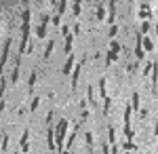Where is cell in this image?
Instances as JSON below:
<instances>
[{"label":"cell","mask_w":158,"mask_h":154,"mask_svg":"<svg viewBox=\"0 0 158 154\" xmlns=\"http://www.w3.org/2000/svg\"><path fill=\"white\" fill-rule=\"evenodd\" d=\"M65 131H67V120L61 118L59 125H57V129H55V139H57L55 150H57V152H63V137H65Z\"/></svg>","instance_id":"cell-1"},{"label":"cell","mask_w":158,"mask_h":154,"mask_svg":"<svg viewBox=\"0 0 158 154\" xmlns=\"http://www.w3.org/2000/svg\"><path fill=\"white\" fill-rule=\"evenodd\" d=\"M72 42H74V36H72V32L65 36V47H63V51H65V55H72Z\"/></svg>","instance_id":"cell-2"},{"label":"cell","mask_w":158,"mask_h":154,"mask_svg":"<svg viewBox=\"0 0 158 154\" xmlns=\"http://www.w3.org/2000/svg\"><path fill=\"white\" fill-rule=\"evenodd\" d=\"M72 68H74V55H67V61H65V65H63V74L67 76L72 72Z\"/></svg>","instance_id":"cell-3"},{"label":"cell","mask_w":158,"mask_h":154,"mask_svg":"<svg viewBox=\"0 0 158 154\" xmlns=\"http://www.w3.org/2000/svg\"><path fill=\"white\" fill-rule=\"evenodd\" d=\"M47 28H49V26L38 23V26H36V38H47V32H49Z\"/></svg>","instance_id":"cell-4"},{"label":"cell","mask_w":158,"mask_h":154,"mask_svg":"<svg viewBox=\"0 0 158 154\" xmlns=\"http://www.w3.org/2000/svg\"><path fill=\"white\" fill-rule=\"evenodd\" d=\"M131 110L139 112V93H133V97H131Z\"/></svg>","instance_id":"cell-5"},{"label":"cell","mask_w":158,"mask_h":154,"mask_svg":"<svg viewBox=\"0 0 158 154\" xmlns=\"http://www.w3.org/2000/svg\"><path fill=\"white\" fill-rule=\"evenodd\" d=\"M86 99H89V103H91V106H95V103H97V97H95L93 87H89V89H86Z\"/></svg>","instance_id":"cell-6"},{"label":"cell","mask_w":158,"mask_h":154,"mask_svg":"<svg viewBox=\"0 0 158 154\" xmlns=\"http://www.w3.org/2000/svg\"><path fill=\"white\" fill-rule=\"evenodd\" d=\"M76 133H78V125L72 127V133H70V137H67V150L72 148V144H74V139H76Z\"/></svg>","instance_id":"cell-7"},{"label":"cell","mask_w":158,"mask_h":154,"mask_svg":"<svg viewBox=\"0 0 158 154\" xmlns=\"http://www.w3.org/2000/svg\"><path fill=\"white\" fill-rule=\"evenodd\" d=\"M108 139H110L112 146L116 144V129H114V127H108Z\"/></svg>","instance_id":"cell-8"},{"label":"cell","mask_w":158,"mask_h":154,"mask_svg":"<svg viewBox=\"0 0 158 154\" xmlns=\"http://www.w3.org/2000/svg\"><path fill=\"white\" fill-rule=\"evenodd\" d=\"M78 76H80V65L72 72V89H76V84H78Z\"/></svg>","instance_id":"cell-9"},{"label":"cell","mask_w":158,"mask_h":154,"mask_svg":"<svg viewBox=\"0 0 158 154\" xmlns=\"http://www.w3.org/2000/svg\"><path fill=\"white\" fill-rule=\"evenodd\" d=\"M99 93H101V99H105V97H108V91H105V78H101V80H99Z\"/></svg>","instance_id":"cell-10"},{"label":"cell","mask_w":158,"mask_h":154,"mask_svg":"<svg viewBox=\"0 0 158 154\" xmlns=\"http://www.w3.org/2000/svg\"><path fill=\"white\" fill-rule=\"evenodd\" d=\"M17 80H19V65H15V68H13V74H11V84H17Z\"/></svg>","instance_id":"cell-11"},{"label":"cell","mask_w":158,"mask_h":154,"mask_svg":"<svg viewBox=\"0 0 158 154\" xmlns=\"http://www.w3.org/2000/svg\"><path fill=\"white\" fill-rule=\"evenodd\" d=\"M141 45H143L141 49H146V51H154V42H152V38H146Z\"/></svg>","instance_id":"cell-12"},{"label":"cell","mask_w":158,"mask_h":154,"mask_svg":"<svg viewBox=\"0 0 158 154\" xmlns=\"http://www.w3.org/2000/svg\"><path fill=\"white\" fill-rule=\"evenodd\" d=\"M84 139H86V146H89V150H93V133H84Z\"/></svg>","instance_id":"cell-13"},{"label":"cell","mask_w":158,"mask_h":154,"mask_svg":"<svg viewBox=\"0 0 158 154\" xmlns=\"http://www.w3.org/2000/svg\"><path fill=\"white\" fill-rule=\"evenodd\" d=\"M118 51H120L118 42H110V53H112V55H118Z\"/></svg>","instance_id":"cell-14"},{"label":"cell","mask_w":158,"mask_h":154,"mask_svg":"<svg viewBox=\"0 0 158 154\" xmlns=\"http://www.w3.org/2000/svg\"><path fill=\"white\" fill-rule=\"evenodd\" d=\"M28 137H30V131L26 129V131H23V135H21V142H19V146H28Z\"/></svg>","instance_id":"cell-15"},{"label":"cell","mask_w":158,"mask_h":154,"mask_svg":"<svg viewBox=\"0 0 158 154\" xmlns=\"http://www.w3.org/2000/svg\"><path fill=\"white\" fill-rule=\"evenodd\" d=\"M51 53H53V40L47 45V49H44V59H49V57H51Z\"/></svg>","instance_id":"cell-16"},{"label":"cell","mask_w":158,"mask_h":154,"mask_svg":"<svg viewBox=\"0 0 158 154\" xmlns=\"http://www.w3.org/2000/svg\"><path fill=\"white\" fill-rule=\"evenodd\" d=\"M108 9H110V21H114V13H116L114 9H116V2H110Z\"/></svg>","instance_id":"cell-17"},{"label":"cell","mask_w":158,"mask_h":154,"mask_svg":"<svg viewBox=\"0 0 158 154\" xmlns=\"http://www.w3.org/2000/svg\"><path fill=\"white\" fill-rule=\"evenodd\" d=\"M95 15H97V19H103V17H105V9L99 4V7H97V13H95Z\"/></svg>","instance_id":"cell-18"},{"label":"cell","mask_w":158,"mask_h":154,"mask_svg":"<svg viewBox=\"0 0 158 154\" xmlns=\"http://www.w3.org/2000/svg\"><path fill=\"white\" fill-rule=\"evenodd\" d=\"M124 135H127V137H129V142H131V139H133V135H135V131H133L131 127H124Z\"/></svg>","instance_id":"cell-19"},{"label":"cell","mask_w":158,"mask_h":154,"mask_svg":"<svg viewBox=\"0 0 158 154\" xmlns=\"http://www.w3.org/2000/svg\"><path fill=\"white\" fill-rule=\"evenodd\" d=\"M122 148H124L127 152H131V150H135V144H133V142H124V144H122Z\"/></svg>","instance_id":"cell-20"},{"label":"cell","mask_w":158,"mask_h":154,"mask_svg":"<svg viewBox=\"0 0 158 154\" xmlns=\"http://www.w3.org/2000/svg\"><path fill=\"white\" fill-rule=\"evenodd\" d=\"M0 148H2V150H7V148H9V135H7V133L2 135V146H0Z\"/></svg>","instance_id":"cell-21"},{"label":"cell","mask_w":158,"mask_h":154,"mask_svg":"<svg viewBox=\"0 0 158 154\" xmlns=\"http://www.w3.org/2000/svg\"><path fill=\"white\" fill-rule=\"evenodd\" d=\"M72 13L74 15H80V2H74L72 4Z\"/></svg>","instance_id":"cell-22"},{"label":"cell","mask_w":158,"mask_h":154,"mask_svg":"<svg viewBox=\"0 0 158 154\" xmlns=\"http://www.w3.org/2000/svg\"><path fill=\"white\" fill-rule=\"evenodd\" d=\"M38 103H40V99H38V97H34V99H32V103H30V108H32V112H34V110L38 108Z\"/></svg>","instance_id":"cell-23"},{"label":"cell","mask_w":158,"mask_h":154,"mask_svg":"<svg viewBox=\"0 0 158 154\" xmlns=\"http://www.w3.org/2000/svg\"><path fill=\"white\" fill-rule=\"evenodd\" d=\"M34 82H36V70L30 72V87H34Z\"/></svg>","instance_id":"cell-24"},{"label":"cell","mask_w":158,"mask_h":154,"mask_svg":"<svg viewBox=\"0 0 158 154\" xmlns=\"http://www.w3.org/2000/svg\"><path fill=\"white\" fill-rule=\"evenodd\" d=\"M154 65H156V63H154V61H150V63H148V65H146V76H148V74H150V72H152V68H154Z\"/></svg>","instance_id":"cell-25"},{"label":"cell","mask_w":158,"mask_h":154,"mask_svg":"<svg viewBox=\"0 0 158 154\" xmlns=\"http://www.w3.org/2000/svg\"><path fill=\"white\" fill-rule=\"evenodd\" d=\"M150 28H152V23H150V21H146V23L141 26V32H150Z\"/></svg>","instance_id":"cell-26"},{"label":"cell","mask_w":158,"mask_h":154,"mask_svg":"<svg viewBox=\"0 0 158 154\" xmlns=\"http://www.w3.org/2000/svg\"><path fill=\"white\" fill-rule=\"evenodd\" d=\"M61 34L67 36V34H70V28H67V26H61Z\"/></svg>","instance_id":"cell-27"},{"label":"cell","mask_w":158,"mask_h":154,"mask_svg":"<svg viewBox=\"0 0 158 154\" xmlns=\"http://www.w3.org/2000/svg\"><path fill=\"white\" fill-rule=\"evenodd\" d=\"M116 32H118V28H116V26H112V28H110V36H116Z\"/></svg>","instance_id":"cell-28"},{"label":"cell","mask_w":158,"mask_h":154,"mask_svg":"<svg viewBox=\"0 0 158 154\" xmlns=\"http://www.w3.org/2000/svg\"><path fill=\"white\" fill-rule=\"evenodd\" d=\"M53 26H59V15H53Z\"/></svg>","instance_id":"cell-29"},{"label":"cell","mask_w":158,"mask_h":154,"mask_svg":"<svg viewBox=\"0 0 158 154\" xmlns=\"http://www.w3.org/2000/svg\"><path fill=\"white\" fill-rule=\"evenodd\" d=\"M2 110H4V99H0V114H2Z\"/></svg>","instance_id":"cell-30"},{"label":"cell","mask_w":158,"mask_h":154,"mask_svg":"<svg viewBox=\"0 0 158 154\" xmlns=\"http://www.w3.org/2000/svg\"><path fill=\"white\" fill-rule=\"evenodd\" d=\"M61 154H70V150H63V152H61Z\"/></svg>","instance_id":"cell-31"}]
</instances>
